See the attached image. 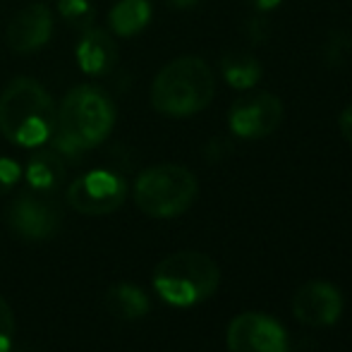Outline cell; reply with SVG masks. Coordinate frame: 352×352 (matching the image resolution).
<instances>
[{
    "label": "cell",
    "mask_w": 352,
    "mask_h": 352,
    "mask_svg": "<svg viewBox=\"0 0 352 352\" xmlns=\"http://www.w3.org/2000/svg\"><path fill=\"white\" fill-rule=\"evenodd\" d=\"M151 0H118L108 12V29L113 36L130 38L148 27L151 22Z\"/></svg>",
    "instance_id": "obj_14"
},
{
    "label": "cell",
    "mask_w": 352,
    "mask_h": 352,
    "mask_svg": "<svg viewBox=\"0 0 352 352\" xmlns=\"http://www.w3.org/2000/svg\"><path fill=\"white\" fill-rule=\"evenodd\" d=\"M53 36V14L43 3H32L22 8L5 29L8 48L17 56L36 53L51 41Z\"/></svg>",
    "instance_id": "obj_11"
},
{
    "label": "cell",
    "mask_w": 352,
    "mask_h": 352,
    "mask_svg": "<svg viewBox=\"0 0 352 352\" xmlns=\"http://www.w3.org/2000/svg\"><path fill=\"white\" fill-rule=\"evenodd\" d=\"M247 3H250L254 10H259V12H269V10L278 8L283 0H247Z\"/></svg>",
    "instance_id": "obj_24"
},
{
    "label": "cell",
    "mask_w": 352,
    "mask_h": 352,
    "mask_svg": "<svg viewBox=\"0 0 352 352\" xmlns=\"http://www.w3.org/2000/svg\"><path fill=\"white\" fill-rule=\"evenodd\" d=\"M226 153H230V144L226 140H213L209 146H206V156H209L211 161H221V158H226Z\"/></svg>",
    "instance_id": "obj_23"
},
{
    "label": "cell",
    "mask_w": 352,
    "mask_h": 352,
    "mask_svg": "<svg viewBox=\"0 0 352 352\" xmlns=\"http://www.w3.org/2000/svg\"><path fill=\"white\" fill-rule=\"evenodd\" d=\"M338 127H340V135H343V140L352 146V103H350L348 108H345L343 113H340Z\"/></svg>",
    "instance_id": "obj_22"
},
{
    "label": "cell",
    "mask_w": 352,
    "mask_h": 352,
    "mask_svg": "<svg viewBox=\"0 0 352 352\" xmlns=\"http://www.w3.org/2000/svg\"><path fill=\"white\" fill-rule=\"evenodd\" d=\"M58 14L67 27L79 32L94 27V17H96L91 0H58Z\"/></svg>",
    "instance_id": "obj_17"
},
{
    "label": "cell",
    "mask_w": 352,
    "mask_h": 352,
    "mask_svg": "<svg viewBox=\"0 0 352 352\" xmlns=\"http://www.w3.org/2000/svg\"><path fill=\"white\" fill-rule=\"evenodd\" d=\"M103 305H106L108 314L120 321H140L151 309L146 292L142 287L132 285V283H118V285L108 287Z\"/></svg>",
    "instance_id": "obj_15"
},
{
    "label": "cell",
    "mask_w": 352,
    "mask_h": 352,
    "mask_svg": "<svg viewBox=\"0 0 352 352\" xmlns=\"http://www.w3.org/2000/svg\"><path fill=\"white\" fill-rule=\"evenodd\" d=\"M197 3H199V0H168V5L175 10H190V8H195Z\"/></svg>",
    "instance_id": "obj_25"
},
{
    "label": "cell",
    "mask_w": 352,
    "mask_h": 352,
    "mask_svg": "<svg viewBox=\"0 0 352 352\" xmlns=\"http://www.w3.org/2000/svg\"><path fill=\"white\" fill-rule=\"evenodd\" d=\"M22 177L27 182L29 192L34 195H51L65 182V158L56 148L38 146L27 158L22 168Z\"/></svg>",
    "instance_id": "obj_13"
},
{
    "label": "cell",
    "mask_w": 352,
    "mask_h": 352,
    "mask_svg": "<svg viewBox=\"0 0 352 352\" xmlns=\"http://www.w3.org/2000/svg\"><path fill=\"white\" fill-rule=\"evenodd\" d=\"M283 113V101L276 94L254 91L232 103L228 125L240 140H266L280 127Z\"/></svg>",
    "instance_id": "obj_7"
},
{
    "label": "cell",
    "mask_w": 352,
    "mask_h": 352,
    "mask_svg": "<svg viewBox=\"0 0 352 352\" xmlns=\"http://www.w3.org/2000/svg\"><path fill=\"white\" fill-rule=\"evenodd\" d=\"M352 51L350 38L343 32H333L326 41V63L329 65H343Z\"/></svg>",
    "instance_id": "obj_18"
},
{
    "label": "cell",
    "mask_w": 352,
    "mask_h": 352,
    "mask_svg": "<svg viewBox=\"0 0 352 352\" xmlns=\"http://www.w3.org/2000/svg\"><path fill=\"white\" fill-rule=\"evenodd\" d=\"M116 120L118 111L113 98L96 84H82L63 98L56 132L48 144L65 161H82L84 153L111 137Z\"/></svg>",
    "instance_id": "obj_1"
},
{
    "label": "cell",
    "mask_w": 352,
    "mask_h": 352,
    "mask_svg": "<svg viewBox=\"0 0 352 352\" xmlns=\"http://www.w3.org/2000/svg\"><path fill=\"white\" fill-rule=\"evenodd\" d=\"M79 70L89 77H103L118 65V43L111 32L101 27H89L82 32L74 46Z\"/></svg>",
    "instance_id": "obj_12"
},
{
    "label": "cell",
    "mask_w": 352,
    "mask_h": 352,
    "mask_svg": "<svg viewBox=\"0 0 352 352\" xmlns=\"http://www.w3.org/2000/svg\"><path fill=\"white\" fill-rule=\"evenodd\" d=\"M135 204L151 218L182 216L199 195L195 173L177 163H161L142 170L135 180Z\"/></svg>",
    "instance_id": "obj_5"
},
{
    "label": "cell",
    "mask_w": 352,
    "mask_h": 352,
    "mask_svg": "<svg viewBox=\"0 0 352 352\" xmlns=\"http://www.w3.org/2000/svg\"><path fill=\"white\" fill-rule=\"evenodd\" d=\"M226 340L230 352H287L285 329L261 311L237 314L228 326Z\"/></svg>",
    "instance_id": "obj_9"
},
{
    "label": "cell",
    "mask_w": 352,
    "mask_h": 352,
    "mask_svg": "<svg viewBox=\"0 0 352 352\" xmlns=\"http://www.w3.org/2000/svg\"><path fill=\"white\" fill-rule=\"evenodd\" d=\"M58 125L53 96L32 77H14L0 91V135L14 146L38 148Z\"/></svg>",
    "instance_id": "obj_2"
},
{
    "label": "cell",
    "mask_w": 352,
    "mask_h": 352,
    "mask_svg": "<svg viewBox=\"0 0 352 352\" xmlns=\"http://www.w3.org/2000/svg\"><path fill=\"white\" fill-rule=\"evenodd\" d=\"M22 180V163L14 158L0 156V197L10 195Z\"/></svg>",
    "instance_id": "obj_19"
},
{
    "label": "cell",
    "mask_w": 352,
    "mask_h": 352,
    "mask_svg": "<svg viewBox=\"0 0 352 352\" xmlns=\"http://www.w3.org/2000/svg\"><path fill=\"white\" fill-rule=\"evenodd\" d=\"M216 77L199 56H182L163 65L151 82V106L166 118H190L211 106Z\"/></svg>",
    "instance_id": "obj_3"
},
{
    "label": "cell",
    "mask_w": 352,
    "mask_h": 352,
    "mask_svg": "<svg viewBox=\"0 0 352 352\" xmlns=\"http://www.w3.org/2000/svg\"><path fill=\"white\" fill-rule=\"evenodd\" d=\"M292 314L305 326H333L343 314V295L326 280H309L292 297Z\"/></svg>",
    "instance_id": "obj_10"
},
{
    "label": "cell",
    "mask_w": 352,
    "mask_h": 352,
    "mask_svg": "<svg viewBox=\"0 0 352 352\" xmlns=\"http://www.w3.org/2000/svg\"><path fill=\"white\" fill-rule=\"evenodd\" d=\"M245 34L252 43H264L269 38V22L264 17H252L245 24Z\"/></svg>",
    "instance_id": "obj_21"
},
{
    "label": "cell",
    "mask_w": 352,
    "mask_h": 352,
    "mask_svg": "<svg viewBox=\"0 0 352 352\" xmlns=\"http://www.w3.org/2000/svg\"><path fill=\"white\" fill-rule=\"evenodd\" d=\"M10 230L17 237L27 242H43L58 235L63 226V213L43 199V195H34V192H24V195L14 197L12 204L8 206L5 213Z\"/></svg>",
    "instance_id": "obj_8"
},
{
    "label": "cell",
    "mask_w": 352,
    "mask_h": 352,
    "mask_svg": "<svg viewBox=\"0 0 352 352\" xmlns=\"http://www.w3.org/2000/svg\"><path fill=\"white\" fill-rule=\"evenodd\" d=\"M221 72L232 89L245 91V89L256 87V82L261 79V72L264 70H261V63L252 53L230 51L221 58Z\"/></svg>",
    "instance_id": "obj_16"
},
{
    "label": "cell",
    "mask_w": 352,
    "mask_h": 352,
    "mask_svg": "<svg viewBox=\"0 0 352 352\" xmlns=\"http://www.w3.org/2000/svg\"><path fill=\"white\" fill-rule=\"evenodd\" d=\"M70 209L84 216H108L127 199V180L111 168H96L70 182L65 192Z\"/></svg>",
    "instance_id": "obj_6"
},
{
    "label": "cell",
    "mask_w": 352,
    "mask_h": 352,
    "mask_svg": "<svg viewBox=\"0 0 352 352\" xmlns=\"http://www.w3.org/2000/svg\"><path fill=\"white\" fill-rule=\"evenodd\" d=\"M221 269L204 252H175L168 254L153 271L156 295L166 305L195 307L218 290Z\"/></svg>",
    "instance_id": "obj_4"
},
{
    "label": "cell",
    "mask_w": 352,
    "mask_h": 352,
    "mask_svg": "<svg viewBox=\"0 0 352 352\" xmlns=\"http://www.w3.org/2000/svg\"><path fill=\"white\" fill-rule=\"evenodd\" d=\"M14 311L10 302L0 295V352H10L14 340Z\"/></svg>",
    "instance_id": "obj_20"
}]
</instances>
